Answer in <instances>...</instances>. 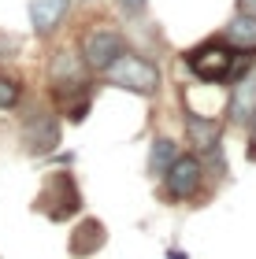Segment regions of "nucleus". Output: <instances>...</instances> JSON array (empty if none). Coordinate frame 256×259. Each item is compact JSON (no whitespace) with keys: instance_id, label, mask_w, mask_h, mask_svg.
Instances as JSON below:
<instances>
[{"instance_id":"obj_8","label":"nucleus","mask_w":256,"mask_h":259,"mask_svg":"<svg viewBox=\"0 0 256 259\" xmlns=\"http://www.w3.org/2000/svg\"><path fill=\"white\" fill-rule=\"evenodd\" d=\"M256 115V70L245 74L241 81H230V97H227V126H249Z\"/></svg>"},{"instance_id":"obj_3","label":"nucleus","mask_w":256,"mask_h":259,"mask_svg":"<svg viewBox=\"0 0 256 259\" xmlns=\"http://www.w3.org/2000/svg\"><path fill=\"white\" fill-rule=\"evenodd\" d=\"M204 174H208V163L197 156V152H178V159L171 163L160 178V193L171 204H190V200L201 196L204 189Z\"/></svg>"},{"instance_id":"obj_15","label":"nucleus","mask_w":256,"mask_h":259,"mask_svg":"<svg viewBox=\"0 0 256 259\" xmlns=\"http://www.w3.org/2000/svg\"><path fill=\"white\" fill-rule=\"evenodd\" d=\"M115 8L123 11L130 22H137V19H145V8H149V0H115Z\"/></svg>"},{"instance_id":"obj_2","label":"nucleus","mask_w":256,"mask_h":259,"mask_svg":"<svg viewBox=\"0 0 256 259\" xmlns=\"http://www.w3.org/2000/svg\"><path fill=\"white\" fill-rule=\"evenodd\" d=\"M234 52L238 49L219 33V37H208L201 45H193V49H186L182 60L201 85H223L230 78V67H234Z\"/></svg>"},{"instance_id":"obj_12","label":"nucleus","mask_w":256,"mask_h":259,"mask_svg":"<svg viewBox=\"0 0 256 259\" xmlns=\"http://www.w3.org/2000/svg\"><path fill=\"white\" fill-rule=\"evenodd\" d=\"M223 37L234 45V49H256V15H249V11H234L230 22L223 26Z\"/></svg>"},{"instance_id":"obj_13","label":"nucleus","mask_w":256,"mask_h":259,"mask_svg":"<svg viewBox=\"0 0 256 259\" xmlns=\"http://www.w3.org/2000/svg\"><path fill=\"white\" fill-rule=\"evenodd\" d=\"M19 104H22V85L0 70V111H15Z\"/></svg>"},{"instance_id":"obj_17","label":"nucleus","mask_w":256,"mask_h":259,"mask_svg":"<svg viewBox=\"0 0 256 259\" xmlns=\"http://www.w3.org/2000/svg\"><path fill=\"white\" fill-rule=\"evenodd\" d=\"M238 11H249V15H256V0H238Z\"/></svg>"},{"instance_id":"obj_4","label":"nucleus","mask_w":256,"mask_h":259,"mask_svg":"<svg viewBox=\"0 0 256 259\" xmlns=\"http://www.w3.org/2000/svg\"><path fill=\"white\" fill-rule=\"evenodd\" d=\"M78 52H82L89 74H104L126 52V37H123V30L108 26V22H93V26H86L82 37H78Z\"/></svg>"},{"instance_id":"obj_10","label":"nucleus","mask_w":256,"mask_h":259,"mask_svg":"<svg viewBox=\"0 0 256 259\" xmlns=\"http://www.w3.org/2000/svg\"><path fill=\"white\" fill-rule=\"evenodd\" d=\"M67 11H71V0H30V26L38 37H52L56 30L63 26Z\"/></svg>"},{"instance_id":"obj_18","label":"nucleus","mask_w":256,"mask_h":259,"mask_svg":"<svg viewBox=\"0 0 256 259\" xmlns=\"http://www.w3.org/2000/svg\"><path fill=\"white\" fill-rule=\"evenodd\" d=\"M167 259H186V252H178V248L171 252V248H167Z\"/></svg>"},{"instance_id":"obj_5","label":"nucleus","mask_w":256,"mask_h":259,"mask_svg":"<svg viewBox=\"0 0 256 259\" xmlns=\"http://www.w3.org/2000/svg\"><path fill=\"white\" fill-rule=\"evenodd\" d=\"M38 207L49 215L52 222H67L75 215H82V189H78L71 170H52L45 178V189L38 196Z\"/></svg>"},{"instance_id":"obj_9","label":"nucleus","mask_w":256,"mask_h":259,"mask_svg":"<svg viewBox=\"0 0 256 259\" xmlns=\"http://www.w3.org/2000/svg\"><path fill=\"white\" fill-rule=\"evenodd\" d=\"M104 244H108V230H104L100 219H82L71 233V241H67V248H71L75 259H93Z\"/></svg>"},{"instance_id":"obj_7","label":"nucleus","mask_w":256,"mask_h":259,"mask_svg":"<svg viewBox=\"0 0 256 259\" xmlns=\"http://www.w3.org/2000/svg\"><path fill=\"white\" fill-rule=\"evenodd\" d=\"M223 119H212V115H201V111H190L186 108V141L197 156H212V152L223 148Z\"/></svg>"},{"instance_id":"obj_11","label":"nucleus","mask_w":256,"mask_h":259,"mask_svg":"<svg viewBox=\"0 0 256 259\" xmlns=\"http://www.w3.org/2000/svg\"><path fill=\"white\" fill-rule=\"evenodd\" d=\"M174 159H178V141L167 137V134H156L153 145H149V163H145V167H149V178L160 182V178H164V170L171 167Z\"/></svg>"},{"instance_id":"obj_1","label":"nucleus","mask_w":256,"mask_h":259,"mask_svg":"<svg viewBox=\"0 0 256 259\" xmlns=\"http://www.w3.org/2000/svg\"><path fill=\"white\" fill-rule=\"evenodd\" d=\"M104 78H108V85L126 89V93H134V97H145V100H153L156 93L164 89V74H160L156 60H149L141 52H130V49L104 70Z\"/></svg>"},{"instance_id":"obj_14","label":"nucleus","mask_w":256,"mask_h":259,"mask_svg":"<svg viewBox=\"0 0 256 259\" xmlns=\"http://www.w3.org/2000/svg\"><path fill=\"white\" fill-rule=\"evenodd\" d=\"M19 49H22V41L15 37V33L0 30V63H4V60H15V56H19Z\"/></svg>"},{"instance_id":"obj_6","label":"nucleus","mask_w":256,"mask_h":259,"mask_svg":"<svg viewBox=\"0 0 256 259\" xmlns=\"http://www.w3.org/2000/svg\"><path fill=\"white\" fill-rule=\"evenodd\" d=\"M19 141H22V152L26 156H52L60 148V119H56L52 108H30L22 115V130H19Z\"/></svg>"},{"instance_id":"obj_16","label":"nucleus","mask_w":256,"mask_h":259,"mask_svg":"<svg viewBox=\"0 0 256 259\" xmlns=\"http://www.w3.org/2000/svg\"><path fill=\"white\" fill-rule=\"evenodd\" d=\"M249 152H245V156H249V163H256V115H252V119H249Z\"/></svg>"}]
</instances>
